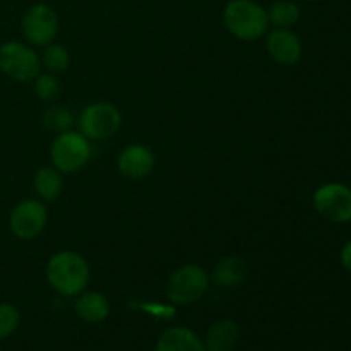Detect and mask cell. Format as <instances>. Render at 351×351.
Segmentation results:
<instances>
[{"instance_id": "cell-21", "label": "cell", "mask_w": 351, "mask_h": 351, "mask_svg": "<svg viewBox=\"0 0 351 351\" xmlns=\"http://www.w3.org/2000/svg\"><path fill=\"white\" fill-rule=\"evenodd\" d=\"M21 315L14 305L10 304H0V339L9 338L14 335L19 326Z\"/></svg>"}, {"instance_id": "cell-22", "label": "cell", "mask_w": 351, "mask_h": 351, "mask_svg": "<svg viewBox=\"0 0 351 351\" xmlns=\"http://www.w3.org/2000/svg\"><path fill=\"white\" fill-rule=\"evenodd\" d=\"M341 264L351 274V240H348V242L345 243V247L341 249Z\"/></svg>"}, {"instance_id": "cell-6", "label": "cell", "mask_w": 351, "mask_h": 351, "mask_svg": "<svg viewBox=\"0 0 351 351\" xmlns=\"http://www.w3.org/2000/svg\"><path fill=\"white\" fill-rule=\"evenodd\" d=\"M0 71L12 81H33L40 72V58L27 45L7 41L0 47Z\"/></svg>"}, {"instance_id": "cell-2", "label": "cell", "mask_w": 351, "mask_h": 351, "mask_svg": "<svg viewBox=\"0 0 351 351\" xmlns=\"http://www.w3.org/2000/svg\"><path fill=\"white\" fill-rule=\"evenodd\" d=\"M223 23L235 38L254 41L269 27L267 10L254 0H230L223 10Z\"/></svg>"}, {"instance_id": "cell-16", "label": "cell", "mask_w": 351, "mask_h": 351, "mask_svg": "<svg viewBox=\"0 0 351 351\" xmlns=\"http://www.w3.org/2000/svg\"><path fill=\"white\" fill-rule=\"evenodd\" d=\"M64 178L57 168H41L34 175V191L43 201H55L62 194Z\"/></svg>"}, {"instance_id": "cell-11", "label": "cell", "mask_w": 351, "mask_h": 351, "mask_svg": "<svg viewBox=\"0 0 351 351\" xmlns=\"http://www.w3.org/2000/svg\"><path fill=\"white\" fill-rule=\"evenodd\" d=\"M266 48L269 57L280 65H293L302 57V43L290 29H280L267 36Z\"/></svg>"}, {"instance_id": "cell-15", "label": "cell", "mask_w": 351, "mask_h": 351, "mask_svg": "<svg viewBox=\"0 0 351 351\" xmlns=\"http://www.w3.org/2000/svg\"><path fill=\"white\" fill-rule=\"evenodd\" d=\"M247 276V263L242 257H225L216 264L215 271H213V280L219 287H237L242 283Z\"/></svg>"}, {"instance_id": "cell-18", "label": "cell", "mask_w": 351, "mask_h": 351, "mask_svg": "<svg viewBox=\"0 0 351 351\" xmlns=\"http://www.w3.org/2000/svg\"><path fill=\"white\" fill-rule=\"evenodd\" d=\"M41 122L47 130L53 134H62L67 132L72 125H74V115H72L71 110H67L65 106L53 105L50 108L45 110L43 117H41Z\"/></svg>"}, {"instance_id": "cell-9", "label": "cell", "mask_w": 351, "mask_h": 351, "mask_svg": "<svg viewBox=\"0 0 351 351\" xmlns=\"http://www.w3.org/2000/svg\"><path fill=\"white\" fill-rule=\"evenodd\" d=\"M47 219V208L41 202H38L36 199H24L10 213V232L17 239L31 240L43 232Z\"/></svg>"}, {"instance_id": "cell-12", "label": "cell", "mask_w": 351, "mask_h": 351, "mask_svg": "<svg viewBox=\"0 0 351 351\" xmlns=\"http://www.w3.org/2000/svg\"><path fill=\"white\" fill-rule=\"evenodd\" d=\"M156 351H208L201 338L187 328H170L160 336Z\"/></svg>"}, {"instance_id": "cell-8", "label": "cell", "mask_w": 351, "mask_h": 351, "mask_svg": "<svg viewBox=\"0 0 351 351\" xmlns=\"http://www.w3.org/2000/svg\"><path fill=\"white\" fill-rule=\"evenodd\" d=\"M314 208L332 223L351 221V189L343 184H326L314 194Z\"/></svg>"}, {"instance_id": "cell-7", "label": "cell", "mask_w": 351, "mask_h": 351, "mask_svg": "<svg viewBox=\"0 0 351 351\" xmlns=\"http://www.w3.org/2000/svg\"><path fill=\"white\" fill-rule=\"evenodd\" d=\"M21 31L31 45L47 47L57 36V14L47 3H34L24 12L23 21H21Z\"/></svg>"}, {"instance_id": "cell-13", "label": "cell", "mask_w": 351, "mask_h": 351, "mask_svg": "<svg viewBox=\"0 0 351 351\" xmlns=\"http://www.w3.org/2000/svg\"><path fill=\"white\" fill-rule=\"evenodd\" d=\"M75 314L89 324H98L103 322L110 314V304L105 295L98 291H88V293L79 295L75 300Z\"/></svg>"}, {"instance_id": "cell-3", "label": "cell", "mask_w": 351, "mask_h": 351, "mask_svg": "<svg viewBox=\"0 0 351 351\" xmlns=\"http://www.w3.org/2000/svg\"><path fill=\"white\" fill-rule=\"evenodd\" d=\"M51 161L60 173L79 171L91 158V146L82 134L67 132L57 134L50 149Z\"/></svg>"}, {"instance_id": "cell-14", "label": "cell", "mask_w": 351, "mask_h": 351, "mask_svg": "<svg viewBox=\"0 0 351 351\" xmlns=\"http://www.w3.org/2000/svg\"><path fill=\"white\" fill-rule=\"evenodd\" d=\"M240 329L237 322L230 321H219L208 331L206 336V350L208 351H230L239 341Z\"/></svg>"}, {"instance_id": "cell-10", "label": "cell", "mask_w": 351, "mask_h": 351, "mask_svg": "<svg viewBox=\"0 0 351 351\" xmlns=\"http://www.w3.org/2000/svg\"><path fill=\"white\" fill-rule=\"evenodd\" d=\"M154 168L153 151L143 144H132L127 146L119 156V170L123 177L139 180L147 177Z\"/></svg>"}, {"instance_id": "cell-4", "label": "cell", "mask_w": 351, "mask_h": 351, "mask_svg": "<svg viewBox=\"0 0 351 351\" xmlns=\"http://www.w3.org/2000/svg\"><path fill=\"white\" fill-rule=\"evenodd\" d=\"M120 125H122V115L112 103H93L86 106L79 115V129L86 139H110L115 136Z\"/></svg>"}, {"instance_id": "cell-20", "label": "cell", "mask_w": 351, "mask_h": 351, "mask_svg": "<svg viewBox=\"0 0 351 351\" xmlns=\"http://www.w3.org/2000/svg\"><path fill=\"white\" fill-rule=\"evenodd\" d=\"M43 64L51 72L65 71L69 67V51L60 45H48L43 51Z\"/></svg>"}, {"instance_id": "cell-1", "label": "cell", "mask_w": 351, "mask_h": 351, "mask_svg": "<svg viewBox=\"0 0 351 351\" xmlns=\"http://www.w3.org/2000/svg\"><path fill=\"white\" fill-rule=\"evenodd\" d=\"M47 280L64 297H75L89 283V266L77 252H58L48 261Z\"/></svg>"}, {"instance_id": "cell-23", "label": "cell", "mask_w": 351, "mask_h": 351, "mask_svg": "<svg viewBox=\"0 0 351 351\" xmlns=\"http://www.w3.org/2000/svg\"><path fill=\"white\" fill-rule=\"evenodd\" d=\"M305 2H319V0H305Z\"/></svg>"}, {"instance_id": "cell-5", "label": "cell", "mask_w": 351, "mask_h": 351, "mask_svg": "<svg viewBox=\"0 0 351 351\" xmlns=\"http://www.w3.org/2000/svg\"><path fill=\"white\" fill-rule=\"evenodd\" d=\"M208 288V273L195 264H187L171 274L167 285V295L173 304L187 305L204 297Z\"/></svg>"}, {"instance_id": "cell-17", "label": "cell", "mask_w": 351, "mask_h": 351, "mask_svg": "<svg viewBox=\"0 0 351 351\" xmlns=\"http://www.w3.org/2000/svg\"><path fill=\"white\" fill-rule=\"evenodd\" d=\"M267 19L280 29H290L300 19V7L293 0H276L267 10Z\"/></svg>"}, {"instance_id": "cell-19", "label": "cell", "mask_w": 351, "mask_h": 351, "mask_svg": "<svg viewBox=\"0 0 351 351\" xmlns=\"http://www.w3.org/2000/svg\"><path fill=\"white\" fill-rule=\"evenodd\" d=\"M60 81L55 75L43 74L34 77V91L41 101H53L60 95Z\"/></svg>"}]
</instances>
